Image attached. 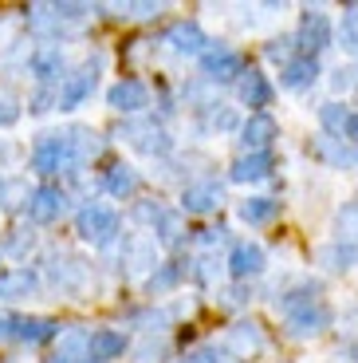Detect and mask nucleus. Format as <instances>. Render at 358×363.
<instances>
[{"mask_svg":"<svg viewBox=\"0 0 358 363\" xmlns=\"http://www.w3.org/2000/svg\"><path fill=\"white\" fill-rule=\"evenodd\" d=\"M32 72H36L44 83L59 79V75H63V52L55 44H44L36 55H32Z\"/></svg>","mask_w":358,"mask_h":363,"instance_id":"5701e85b","label":"nucleus"},{"mask_svg":"<svg viewBox=\"0 0 358 363\" xmlns=\"http://www.w3.org/2000/svg\"><path fill=\"white\" fill-rule=\"evenodd\" d=\"M91 87H95V67H79V72H71L67 79H63V87H59V111H71V107H79L83 99L91 95Z\"/></svg>","mask_w":358,"mask_h":363,"instance_id":"f8f14e48","label":"nucleus"},{"mask_svg":"<svg viewBox=\"0 0 358 363\" xmlns=\"http://www.w3.org/2000/svg\"><path fill=\"white\" fill-rule=\"evenodd\" d=\"M75 229L91 245H107L110 237L118 233V218H115V209H107V206H87V209H79Z\"/></svg>","mask_w":358,"mask_h":363,"instance_id":"f03ea898","label":"nucleus"},{"mask_svg":"<svg viewBox=\"0 0 358 363\" xmlns=\"http://www.w3.org/2000/svg\"><path fill=\"white\" fill-rule=\"evenodd\" d=\"M354 111L350 107H342V103H323L319 107V123H323V130L331 138H350V130H354Z\"/></svg>","mask_w":358,"mask_h":363,"instance_id":"4468645a","label":"nucleus"},{"mask_svg":"<svg viewBox=\"0 0 358 363\" xmlns=\"http://www.w3.org/2000/svg\"><path fill=\"white\" fill-rule=\"evenodd\" d=\"M67 166H75L67 135H44L40 138L36 150H32V170L36 174H59V170H67Z\"/></svg>","mask_w":358,"mask_h":363,"instance_id":"f257e3e1","label":"nucleus"},{"mask_svg":"<svg viewBox=\"0 0 358 363\" xmlns=\"http://www.w3.org/2000/svg\"><path fill=\"white\" fill-rule=\"evenodd\" d=\"M331 87H335V91H350V87H358V64L339 67V72L331 75Z\"/></svg>","mask_w":358,"mask_h":363,"instance_id":"473e14b6","label":"nucleus"},{"mask_svg":"<svg viewBox=\"0 0 358 363\" xmlns=\"http://www.w3.org/2000/svg\"><path fill=\"white\" fill-rule=\"evenodd\" d=\"M291 48H299L296 44V40H287V36H279V40H272V44H268V55H272V60H279V64H291V60H296V55H291Z\"/></svg>","mask_w":358,"mask_h":363,"instance_id":"2f4dec72","label":"nucleus"},{"mask_svg":"<svg viewBox=\"0 0 358 363\" xmlns=\"http://www.w3.org/2000/svg\"><path fill=\"white\" fill-rule=\"evenodd\" d=\"M315 75H319V64H315V60H307V55H296V60L284 67L279 83H284L287 91H304V87H311V83H315Z\"/></svg>","mask_w":358,"mask_h":363,"instance_id":"6ab92c4d","label":"nucleus"},{"mask_svg":"<svg viewBox=\"0 0 358 363\" xmlns=\"http://www.w3.org/2000/svg\"><path fill=\"white\" fill-rule=\"evenodd\" d=\"M8 249L16 257H24V249H32V233H24V229H16V233H12V241H8Z\"/></svg>","mask_w":358,"mask_h":363,"instance_id":"4c0bfd02","label":"nucleus"},{"mask_svg":"<svg viewBox=\"0 0 358 363\" xmlns=\"http://www.w3.org/2000/svg\"><path fill=\"white\" fill-rule=\"evenodd\" d=\"M279 127L276 118L264 115V111H256V115H248V123L241 127V146L248 150V155H268V146L276 143Z\"/></svg>","mask_w":358,"mask_h":363,"instance_id":"20e7f679","label":"nucleus"},{"mask_svg":"<svg viewBox=\"0 0 358 363\" xmlns=\"http://www.w3.org/2000/svg\"><path fill=\"white\" fill-rule=\"evenodd\" d=\"M229 269H233L236 281H244V277H256V272L264 269V249H260L256 241H241V245H233Z\"/></svg>","mask_w":358,"mask_h":363,"instance_id":"ddd939ff","label":"nucleus"},{"mask_svg":"<svg viewBox=\"0 0 358 363\" xmlns=\"http://www.w3.org/2000/svg\"><path fill=\"white\" fill-rule=\"evenodd\" d=\"M103 186H107V194H115V198H130V194L138 190V174L130 170V166H110Z\"/></svg>","mask_w":358,"mask_h":363,"instance_id":"b1692460","label":"nucleus"},{"mask_svg":"<svg viewBox=\"0 0 358 363\" xmlns=\"http://www.w3.org/2000/svg\"><path fill=\"white\" fill-rule=\"evenodd\" d=\"M158 241L166 249H178L185 241V213H161L158 221Z\"/></svg>","mask_w":358,"mask_h":363,"instance_id":"bb28decb","label":"nucleus"},{"mask_svg":"<svg viewBox=\"0 0 358 363\" xmlns=\"http://www.w3.org/2000/svg\"><path fill=\"white\" fill-rule=\"evenodd\" d=\"M276 213H279V201H272V198L241 201V221H248V225H264V221H272Z\"/></svg>","mask_w":358,"mask_h":363,"instance_id":"393cba45","label":"nucleus"},{"mask_svg":"<svg viewBox=\"0 0 358 363\" xmlns=\"http://www.w3.org/2000/svg\"><path fill=\"white\" fill-rule=\"evenodd\" d=\"M339 36H342V48H347L350 55H358V4H350V9L342 12V28H339Z\"/></svg>","mask_w":358,"mask_h":363,"instance_id":"7c9ffc66","label":"nucleus"},{"mask_svg":"<svg viewBox=\"0 0 358 363\" xmlns=\"http://www.w3.org/2000/svg\"><path fill=\"white\" fill-rule=\"evenodd\" d=\"M350 143H358V118H354V130H350Z\"/></svg>","mask_w":358,"mask_h":363,"instance_id":"a19ab883","label":"nucleus"},{"mask_svg":"<svg viewBox=\"0 0 358 363\" xmlns=\"http://www.w3.org/2000/svg\"><path fill=\"white\" fill-rule=\"evenodd\" d=\"M315 150H319L323 158H327V162L331 166H354L358 162V150H350V146H342V138H319V143H315Z\"/></svg>","mask_w":358,"mask_h":363,"instance_id":"a878e982","label":"nucleus"},{"mask_svg":"<svg viewBox=\"0 0 358 363\" xmlns=\"http://www.w3.org/2000/svg\"><path fill=\"white\" fill-rule=\"evenodd\" d=\"M36 272H28V269H8V272H0V296L4 300H16V296H32L36 292Z\"/></svg>","mask_w":358,"mask_h":363,"instance_id":"412c9836","label":"nucleus"},{"mask_svg":"<svg viewBox=\"0 0 358 363\" xmlns=\"http://www.w3.org/2000/svg\"><path fill=\"white\" fill-rule=\"evenodd\" d=\"M315 300H319V284H299V289H291L287 296L276 300V308L284 312V316H291V312L307 308V304H315Z\"/></svg>","mask_w":358,"mask_h":363,"instance_id":"cd10ccee","label":"nucleus"},{"mask_svg":"<svg viewBox=\"0 0 358 363\" xmlns=\"http://www.w3.org/2000/svg\"><path fill=\"white\" fill-rule=\"evenodd\" d=\"M122 138H130L142 155H166V150H170V135H166L158 123H126Z\"/></svg>","mask_w":358,"mask_h":363,"instance_id":"423d86ee","label":"nucleus"},{"mask_svg":"<svg viewBox=\"0 0 358 363\" xmlns=\"http://www.w3.org/2000/svg\"><path fill=\"white\" fill-rule=\"evenodd\" d=\"M224 347L233 355H241V359H248V355H256L260 347H264V332H260V324H252V320H241V324L229 328Z\"/></svg>","mask_w":358,"mask_h":363,"instance_id":"1a4fd4ad","label":"nucleus"},{"mask_svg":"<svg viewBox=\"0 0 358 363\" xmlns=\"http://www.w3.org/2000/svg\"><path fill=\"white\" fill-rule=\"evenodd\" d=\"M181 277H185V264H178V261H173V264H161L150 281H146V289H150V292H166V289H173Z\"/></svg>","mask_w":358,"mask_h":363,"instance_id":"c756f323","label":"nucleus"},{"mask_svg":"<svg viewBox=\"0 0 358 363\" xmlns=\"http://www.w3.org/2000/svg\"><path fill=\"white\" fill-rule=\"evenodd\" d=\"M241 103L244 107H268L272 103V83H268V75L264 72H244L241 75Z\"/></svg>","mask_w":358,"mask_h":363,"instance_id":"dca6fc26","label":"nucleus"},{"mask_svg":"<svg viewBox=\"0 0 358 363\" xmlns=\"http://www.w3.org/2000/svg\"><path fill=\"white\" fill-rule=\"evenodd\" d=\"M201 67H205V75L216 79V83L244 75V64H241V55H236L233 48H209V52L201 55Z\"/></svg>","mask_w":358,"mask_h":363,"instance_id":"0eeeda50","label":"nucleus"},{"mask_svg":"<svg viewBox=\"0 0 358 363\" xmlns=\"http://www.w3.org/2000/svg\"><path fill=\"white\" fill-rule=\"evenodd\" d=\"M63 206H67V198H63V190H55V186H40V190L32 194V206H28V218L36 221V225H47V221H59Z\"/></svg>","mask_w":358,"mask_h":363,"instance_id":"6e6552de","label":"nucleus"},{"mask_svg":"<svg viewBox=\"0 0 358 363\" xmlns=\"http://www.w3.org/2000/svg\"><path fill=\"white\" fill-rule=\"evenodd\" d=\"M158 4H130V16H154Z\"/></svg>","mask_w":358,"mask_h":363,"instance_id":"ea45409f","label":"nucleus"},{"mask_svg":"<svg viewBox=\"0 0 358 363\" xmlns=\"http://www.w3.org/2000/svg\"><path fill=\"white\" fill-rule=\"evenodd\" d=\"M221 206V186L216 182H197L181 194V209L185 213H209V209Z\"/></svg>","mask_w":358,"mask_h":363,"instance_id":"2eb2a0df","label":"nucleus"},{"mask_svg":"<svg viewBox=\"0 0 358 363\" xmlns=\"http://www.w3.org/2000/svg\"><path fill=\"white\" fill-rule=\"evenodd\" d=\"M55 336H59V324L47 316H20L16 324V340H24V344H47Z\"/></svg>","mask_w":358,"mask_h":363,"instance_id":"f3484780","label":"nucleus"},{"mask_svg":"<svg viewBox=\"0 0 358 363\" xmlns=\"http://www.w3.org/2000/svg\"><path fill=\"white\" fill-rule=\"evenodd\" d=\"M16 324H20V316H12V312H0V336H16Z\"/></svg>","mask_w":358,"mask_h":363,"instance_id":"58836bf2","label":"nucleus"},{"mask_svg":"<svg viewBox=\"0 0 358 363\" xmlns=\"http://www.w3.org/2000/svg\"><path fill=\"white\" fill-rule=\"evenodd\" d=\"M221 304H224V308H241V304H248V292H244V289H224L221 292Z\"/></svg>","mask_w":358,"mask_h":363,"instance_id":"c9c22d12","label":"nucleus"},{"mask_svg":"<svg viewBox=\"0 0 358 363\" xmlns=\"http://www.w3.org/2000/svg\"><path fill=\"white\" fill-rule=\"evenodd\" d=\"M166 40H170V48H173V52H181V55H205L209 52V40H205V32H201V24H197V20H181V24H173L170 28V36H166Z\"/></svg>","mask_w":358,"mask_h":363,"instance_id":"9b49d317","label":"nucleus"},{"mask_svg":"<svg viewBox=\"0 0 358 363\" xmlns=\"http://www.w3.org/2000/svg\"><path fill=\"white\" fill-rule=\"evenodd\" d=\"M32 194H36V190H28L24 178H12V182H4V186H0V198H4V206H8V209L32 206Z\"/></svg>","mask_w":358,"mask_h":363,"instance_id":"c85d7f7f","label":"nucleus"},{"mask_svg":"<svg viewBox=\"0 0 358 363\" xmlns=\"http://www.w3.org/2000/svg\"><path fill=\"white\" fill-rule=\"evenodd\" d=\"M107 103L115 111H122V115H134V111H142L146 103H150V91H146V83H138V79H122V83L110 87Z\"/></svg>","mask_w":358,"mask_h":363,"instance_id":"9d476101","label":"nucleus"},{"mask_svg":"<svg viewBox=\"0 0 358 363\" xmlns=\"http://www.w3.org/2000/svg\"><path fill=\"white\" fill-rule=\"evenodd\" d=\"M272 174V155H241L233 162V170H229V178L233 182H260Z\"/></svg>","mask_w":358,"mask_h":363,"instance_id":"aec40b11","label":"nucleus"},{"mask_svg":"<svg viewBox=\"0 0 358 363\" xmlns=\"http://www.w3.org/2000/svg\"><path fill=\"white\" fill-rule=\"evenodd\" d=\"M233 123H236V115H233L229 107H221V111H209V115H205V127H221V130H229Z\"/></svg>","mask_w":358,"mask_h":363,"instance_id":"72a5a7b5","label":"nucleus"},{"mask_svg":"<svg viewBox=\"0 0 358 363\" xmlns=\"http://www.w3.org/2000/svg\"><path fill=\"white\" fill-rule=\"evenodd\" d=\"M224 355L216 352V347H201V352H193V355H185L181 363H221Z\"/></svg>","mask_w":358,"mask_h":363,"instance_id":"e433bc0d","label":"nucleus"},{"mask_svg":"<svg viewBox=\"0 0 358 363\" xmlns=\"http://www.w3.org/2000/svg\"><path fill=\"white\" fill-rule=\"evenodd\" d=\"M296 44H299V52H304L307 60H315L323 48H331V20H327V12H319V9H307L304 12Z\"/></svg>","mask_w":358,"mask_h":363,"instance_id":"7ed1b4c3","label":"nucleus"},{"mask_svg":"<svg viewBox=\"0 0 358 363\" xmlns=\"http://www.w3.org/2000/svg\"><path fill=\"white\" fill-rule=\"evenodd\" d=\"M16 118H20V107L12 99H4V95H0V127H12Z\"/></svg>","mask_w":358,"mask_h":363,"instance_id":"f704fd0d","label":"nucleus"},{"mask_svg":"<svg viewBox=\"0 0 358 363\" xmlns=\"http://www.w3.org/2000/svg\"><path fill=\"white\" fill-rule=\"evenodd\" d=\"M122 352H126V336H122V332H110V328L95 332V336H91V347H87V355H91V359H99V363L118 359Z\"/></svg>","mask_w":358,"mask_h":363,"instance_id":"a211bd4d","label":"nucleus"},{"mask_svg":"<svg viewBox=\"0 0 358 363\" xmlns=\"http://www.w3.org/2000/svg\"><path fill=\"white\" fill-rule=\"evenodd\" d=\"M335 245L358 249V201H347L335 213Z\"/></svg>","mask_w":358,"mask_h":363,"instance_id":"4be33fe9","label":"nucleus"},{"mask_svg":"<svg viewBox=\"0 0 358 363\" xmlns=\"http://www.w3.org/2000/svg\"><path fill=\"white\" fill-rule=\"evenodd\" d=\"M331 328V308L323 304V300H315V304H307V308L291 312L287 316V332L296 340H307V336H319V332H327Z\"/></svg>","mask_w":358,"mask_h":363,"instance_id":"39448f33","label":"nucleus"}]
</instances>
